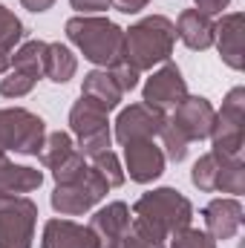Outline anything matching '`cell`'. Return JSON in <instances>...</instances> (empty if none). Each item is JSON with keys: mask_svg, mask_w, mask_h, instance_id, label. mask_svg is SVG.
I'll return each mask as SVG.
<instances>
[{"mask_svg": "<svg viewBox=\"0 0 245 248\" xmlns=\"http://www.w3.org/2000/svg\"><path fill=\"white\" fill-rule=\"evenodd\" d=\"M130 214H133V228L156 243L170 240V234L193 222V205L176 187H153L141 193Z\"/></svg>", "mask_w": 245, "mask_h": 248, "instance_id": "obj_1", "label": "cell"}, {"mask_svg": "<svg viewBox=\"0 0 245 248\" xmlns=\"http://www.w3.org/2000/svg\"><path fill=\"white\" fill-rule=\"evenodd\" d=\"M173 44H176V26L170 17H165V15L141 17L138 23L124 29L122 61H127L138 72H153L156 66L170 61Z\"/></svg>", "mask_w": 245, "mask_h": 248, "instance_id": "obj_2", "label": "cell"}, {"mask_svg": "<svg viewBox=\"0 0 245 248\" xmlns=\"http://www.w3.org/2000/svg\"><path fill=\"white\" fill-rule=\"evenodd\" d=\"M69 44L78 46V52L90 63L110 69L124 55V29L119 23L101 17V15H75L63 26Z\"/></svg>", "mask_w": 245, "mask_h": 248, "instance_id": "obj_3", "label": "cell"}, {"mask_svg": "<svg viewBox=\"0 0 245 248\" xmlns=\"http://www.w3.org/2000/svg\"><path fill=\"white\" fill-rule=\"evenodd\" d=\"M69 130L72 136L78 139V153H84L87 159L101 153V150H110L113 144V124H110V113L90 101V98H78L69 110Z\"/></svg>", "mask_w": 245, "mask_h": 248, "instance_id": "obj_4", "label": "cell"}, {"mask_svg": "<svg viewBox=\"0 0 245 248\" xmlns=\"http://www.w3.org/2000/svg\"><path fill=\"white\" fill-rule=\"evenodd\" d=\"M46 139V122L23 107H6L0 110V162L9 150L23 156H38L41 144Z\"/></svg>", "mask_w": 245, "mask_h": 248, "instance_id": "obj_5", "label": "cell"}, {"mask_svg": "<svg viewBox=\"0 0 245 248\" xmlns=\"http://www.w3.org/2000/svg\"><path fill=\"white\" fill-rule=\"evenodd\" d=\"M211 144L214 153H225V156H243L245 147V87H234L225 101L222 110H216L214 124H211Z\"/></svg>", "mask_w": 245, "mask_h": 248, "instance_id": "obj_6", "label": "cell"}, {"mask_svg": "<svg viewBox=\"0 0 245 248\" xmlns=\"http://www.w3.org/2000/svg\"><path fill=\"white\" fill-rule=\"evenodd\" d=\"M44 41H23L12 52V66L0 78V95L3 98H23L35 90V84L44 78Z\"/></svg>", "mask_w": 245, "mask_h": 248, "instance_id": "obj_7", "label": "cell"}, {"mask_svg": "<svg viewBox=\"0 0 245 248\" xmlns=\"http://www.w3.org/2000/svg\"><path fill=\"white\" fill-rule=\"evenodd\" d=\"M38 205L29 196L0 193V248H32Z\"/></svg>", "mask_w": 245, "mask_h": 248, "instance_id": "obj_8", "label": "cell"}, {"mask_svg": "<svg viewBox=\"0 0 245 248\" xmlns=\"http://www.w3.org/2000/svg\"><path fill=\"white\" fill-rule=\"evenodd\" d=\"M107 190H110L107 182H104L92 168H87L78 179H72V182H66V185H55L49 202H52V208H55L61 217H81V214L92 211V208L107 196Z\"/></svg>", "mask_w": 245, "mask_h": 248, "instance_id": "obj_9", "label": "cell"}, {"mask_svg": "<svg viewBox=\"0 0 245 248\" xmlns=\"http://www.w3.org/2000/svg\"><path fill=\"white\" fill-rule=\"evenodd\" d=\"M184 98H187V84L182 78V69L173 61H165L162 66H156L141 90V101L153 110H162V113L176 110Z\"/></svg>", "mask_w": 245, "mask_h": 248, "instance_id": "obj_10", "label": "cell"}, {"mask_svg": "<svg viewBox=\"0 0 245 248\" xmlns=\"http://www.w3.org/2000/svg\"><path fill=\"white\" fill-rule=\"evenodd\" d=\"M168 119V113L147 107L144 101L130 104L119 113V119L113 124V139L119 144H130V141H144V139H156L162 124Z\"/></svg>", "mask_w": 245, "mask_h": 248, "instance_id": "obj_11", "label": "cell"}, {"mask_svg": "<svg viewBox=\"0 0 245 248\" xmlns=\"http://www.w3.org/2000/svg\"><path fill=\"white\" fill-rule=\"evenodd\" d=\"M165 153L153 139L124 144V176L138 185H150L165 173Z\"/></svg>", "mask_w": 245, "mask_h": 248, "instance_id": "obj_12", "label": "cell"}, {"mask_svg": "<svg viewBox=\"0 0 245 248\" xmlns=\"http://www.w3.org/2000/svg\"><path fill=\"white\" fill-rule=\"evenodd\" d=\"M214 104L205 95H187L176 110H170L168 122L182 133L187 141H202L211 136V124H214Z\"/></svg>", "mask_w": 245, "mask_h": 248, "instance_id": "obj_13", "label": "cell"}, {"mask_svg": "<svg viewBox=\"0 0 245 248\" xmlns=\"http://www.w3.org/2000/svg\"><path fill=\"white\" fill-rule=\"evenodd\" d=\"M130 225H133V214H130L127 202H107L104 208H98L92 214L87 228L92 231L98 248H122Z\"/></svg>", "mask_w": 245, "mask_h": 248, "instance_id": "obj_14", "label": "cell"}, {"mask_svg": "<svg viewBox=\"0 0 245 248\" xmlns=\"http://www.w3.org/2000/svg\"><path fill=\"white\" fill-rule=\"evenodd\" d=\"M243 219L245 211L237 196H219L202 208V222L211 240H234L243 228Z\"/></svg>", "mask_w": 245, "mask_h": 248, "instance_id": "obj_15", "label": "cell"}, {"mask_svg": "<svg viewBox=\"0 0 245 248\" xmlns=\"http://www.w3.org/2000/svg\"><path fill=\"white\" fill-rule=\"evenodd\" d=\"M243 35H245V15L243 12H225L214 23V46H216L222 63L231 66V69H237V72L245 66Z\"/></svg>", "mask_w": 245, "mask_h": 248, "instance_id": "obj_16", "label": "cell"}, {"mask_svg": "<svg viewBox=\"0 0 245 248\" xmlns=\"http://www.w3.org/2000/svg\"><path fill=\"white\" fill-rule=\"evenodd\" d=\"M41 248H98L92 231L72 219H49L44 225Z\"/></svg>", "mask_w": 245, "mask_h": 248, "instance_id": "obj_17", "label": "cell"}, {"mask_svg": "<svg viewBox=\"0 0 245 248\" xmlns=\"http://www.w3.org/2000/svg\"><path fill=\"white\" fill-rule=\"evenodd\" d=\"M173 26H176V38L187 49L202 52V49L214 46V17H208L196 9H184Z\"/></svg>", "mask_w": 245, "mask_h": 248, "instance_id": "obj_18", "label": "cell"}, {"mask_svg": "<svg viewBox=\"0 0 245 248\" xmlns=\"http://www.w3.org/2000/svg\"><path fill=\"white\" fill-rule=\"evenodd\" d=\"M81 95H84V98H90V101H95V104H101L107 113H110V110H116V107L122 104V98H124L122 87L116 84L113 72H110V69H101V66L84 75Z\"/></svg>", "mask_w": 245, "mask_h": 248, "instance_id": "obj_19", "label": "cell"}, {"mask_svg": "<svg viewBox=\"0 0 245 248\" xmlns=\"http://www.w3.org/2000/svg\"><path fill=\"white\" fill-rule=\"evenodd\" d=\"M44 185V173L29 165H15L9 159L0 162V193L6 196H26Z\"/></svg>", "mask_w": 245, "mask_h": 248, "instance_id": "obj_20", "label": "cell"}, {"mask_svg": "<svg viewBox=\"0 0 245 248\" xmlns=\"http://www.w3.org/2000/svg\"><path fill=\"white\" fill-rule=\"evenodd\" d=\"M78 72V58L63 44H46L44 49V75L55 84H66Z\"/></svg>", "mask_w": 245, "mask_h": 248, "instance_id": "obj_21", "label": "cell"}, {"mask_svg": "<svg viewBox=\"0 0 245 248\" xmlns=\"http://www.w3.org/2000/svg\"><path fill=\"white\" fill-rule=\"evenodd\" d=\"M75 150H78V147H75L72 136L58 130V133H46V139H44L38 156H41V165H44L46 170H55V168H58L61 162H66Z\"/></svg>", "mask_w": 245, "mask_h": 248, "instance_id": "obj_22", "label": "cell"}, {"mask_svg": "<svg viewBox=\"0 0 245 248\" xmlns=\"http://www.w3.org/2000/svg\"><path fill=\"white\" fill-rule=\"evenodd\" d=\"M222 162H225V153H205L196 159L193 170H190V182L193 187L205 190V193H216V182H219V170H222Z\"/></svg>", "mask_w": 245, "mask_h": 248, "instance_id": "obj_23", "label": "cell"}, {"mask_svg": "<svg viewBox=\"0 0 245 248\" xmlns=\"http://www.w3.org/2000/svg\"><path fill=\"white\" fill-rule=\"evenodd\" d=\"M216 190L231 193V196L245 193V162H243V156H225L222 170H219Z\"/></svg>", "mask_w": 245, "mask_h": 248, "instance_id": "obj_24", "label": "cell"}, {"mask_svg": "<svg viewBox=\"0 0 245 248\" xmlns=\"http://www.w3.org/2000/svg\"><path fill=\"white\" fill-rule=\"evenodd\" d=\"M90 168L107 182V187H122L124 185V168H122V159L113 153V150H101L95 156H90Z\"/></svg>", "mask_w": 245, "mask_h": 248, "instance_id": "obj_25", "label": "cell"}, {"mask_svg": "<svg viewBox=\"0 0 245 248\" xmlns=\"http://www.w3.org/2000/svg\"><path fill=\"white\" fill-rule=\"evenodd\" d=\"M23 35H26V29H23L20 17L0 3V52H15L23 44Z\"/></svg>", "mask_w": 245, "mask_h": 248, "instance_id": "obj_26", "label": "cell"}, {"mask_svg": "<svg viewBox=\"0 0 245 248\" xmlns=\"http://www.w3.org/2000/svg\"><path fill=\"white\" fill-rule=\"evenodd\" d=\"M159 139H162V153H165V159H170V162H182L184 156H187L190 141H187V139H184L182 133L168 122V119H165L162 130H159Z\"/></svg>", "mask_w": 245, "mask_h": 248, "instance_id": "obj_27", "label": "cell"}, {"mask_svg": "<svg viewBox=\"0 0 245 248\" xmlns=\"http://www.w3.org/2000/svg\"><path fill=\"white\" fill-rule=\"evenodd\" d=\"M170 248H216V240H211L208 231H199V228L187 225L182 231L170 234Z\"/></svg>", "mask_w": 245, "mask_h": 248, "instance_id": "obj_28", "label": "cell"}, {"mask_svg": "<svg viewBox=\"0 0 245 248\" xmlns=\"http://www.w3.org/2000/svg\"><path fill=\"white\" fill-rule=\"evenodd\" d=\"M87 168H90V165H87V156L75 150V153H72V156H69L66 162H61V165H58L55 170H49V173H52L55 185H66V182L78 179V176H81V173H84Z\"/></svg>", "mask_w": 245, "mask_h": 248, "instance_id": "obj_29", "label": "cell"}, {"mask_svg": "<svg viewBox=\"0 0 245 248\" xmlns=\"http://www.w3.org/2000/svg\"><path fill=\"white\" fill-rule=\"evenodd\" d=\"M110 72H113L116 84L122 87V93H130V90H136V87H138V78H141V72H138V69H133L127 61L113 63V66H110Z\"/></svg>", "mask_w": 245, "mask_h": 248, "instance_id": "obj_30", "label": "cell"}, {"mask_svg": "<svg viewBox=\"0 0 245 248\" xmlns=\"http://www.w3.org/2000/svg\"><path fill=\"white\" fill-rule=\"evenodd\" d=\"M69 6L78 15H101V12L113 9V0H69Z\"/></svg>", "mask_w": 245, "mask_h": 248, "instance_id": "obj_31", "label": "cell"}, {"mask_svg": "<svg viewBox=\"0 0 245 248\" xmlns=\"http://www.w3.org/2000/svg\"><path fill=\"white\" fill-rule=\"evenodd\" d=\"M122 248H165V243H156V240H150V237L138 234V231L130 225V231H127V237H124Z\"/></svg>", "mask_w": 245, "mask_h": 248, "instance_id": "obj_32", "label": "cell"}, {"mask_svg": "<svg viewBox=\"0 0 245 248\" xmlns=\"http://www.w3.org/2000/svg\"><path fill=\"white\" fill-rule=\"evenodd\" d=\"M228 3H231V0H196V12H202V15H208V17L225 15Z\"/></svg>", "mask_w": 245, "mask_h": 248, "instance_id": "obj_33", "label": "cell"}, {"mask_svg": "<svg viewBox=\"0 0 245 248\" xmlns=\"http://www.w3.org/2000/svg\"><path fill=\"white\" fill-rule=\"evenodd\" d=\"M150 0H113V9H119L122 15H138Z\"/></svg>", "mask_w": 245, "mask_h": 248, "instance_id": "obj_34", "label": "cell"}, {"mask_svg": "<svg viewBox=\"0 0 245 248\" xmlns=\"http://www.w3.org/2000/svg\"><path fill=\"white\" fill-rule=\"evenodd\" d=\"M20 3H23V9L35 12V15H41V12H46V9L55 6V0H20Z\"/></svg>", "mask_w": 245, "mask_h": 248, "instance_id": "obj_35", "label": "cell"}, {"mask_svg": "<svg viewBox=\"0 0 245 248\" xmlns=\"http://www.w3.org/2000/svg\"><path fill=\"white\" fill-rule=\"evenodd\" d=\"M12 66V52H0V75H6Z\"/></svg>", "mask_w": 245, "mask_h": 248, "instance_id": "obj_36", "label": "cell"}]
</instances>
